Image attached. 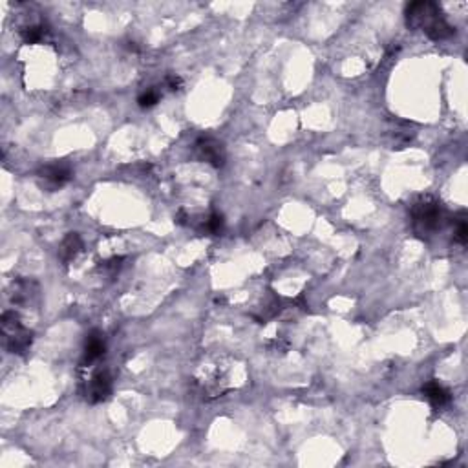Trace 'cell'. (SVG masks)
<instances>
[{
	"label": "cell",
	"mask_w": 468,
	"mask_h": 468,
	"mask_svg": "<svg viewBox=\"0 0 468 468\" xmlns=\"http://www.w3.org/2000/svg\"><path fill=\"white\" fill-rule=\"evenodd\" d=\"M410 216H412L413 229L419 236L439 231L447 221V212L442 209L441 201L433 200L430 196L421 198L410 207Z\"/></svg>",
	"instance_id": "2"
},
{
	"label": "cell",
	"mask_w": 468,
	"mask_h": 468,
	"mask_svg": "<svg viewBox=\"0 0 468 468\" xmlns=\"http://www.w3.org/2000/svg\"><path fill=\"white\" fill-rule=\"evenodd\" d=\"M160 103V92L158 90H144L141 95L138 97V104L141 106V109H152V106H156V104Z\"/></svg>",
	"instance_id": "13"
},
{
	"label": "cell",
	"mask_w": 468,
	"mask_h": 468,
	"mask_svg": "<svg viewBox=\"0 0 468 468\" xmlns=\"http://www.w3.org/2000/svg\"><path fill=\"white\" fill-rule=\"evenodd\" d=\"M106 353V342H104V335L99 330H93L86 335L84 340V353L81 366H92L95 360Z\"/></svg>",
	"instance_id": "7"
},
{
	"label": "cell",
	"mask_w": 468,
	"mask_h": 468,
	"mask_svg": "<svg viewBox=\"0 0 468 468\" xmlns=\"http://www.w3.org/2000/svg\"><path fill=\"white\" fill-rule=\"evenodd\" d=\"M39 293V286L33 280H15L11 283L10 300L15 306H30Z\"/></svg>",
	"instance_id": "8"
},
{
	"label": "cell",
	"mask_w": 468,
	"mask_h": 468,
	"mask_svg": "<svg viewBox=\"0 0 468 468\" xmlns=\"http://www.w3.org/2000/svg\"><path fill=\"white\" fill-rule=\"evenodd\" d=\"M422 393H424L428 402H430L436 410H441V408L448 406L450 401H452L450 391H448L442 384H439L438 381H428L427 384L422 386Z\"/></svg>",
	"instance_id": "9"
},
{
	"label": "cell",
	"mask_w": 468,
	"mask_h": 468,
	"mask_svg": "<svg viewBox=\"0 0 468 468\" xmlns=\"http://www.w3.org/2000/svg\"><path fill=\"white\" fill-rule=\"evenodd\" d=\"M406 24L413 30H421L432 41H444L456 33V28L450 26L442 17L441 6L436 2H412L406 6Z\"/></svg>",
	"instance_id": "1"
},
{
	"label": "cell",
	"mask_w": 468,
	"mask_h": 468,
	"mask_svg": "<svg viewBox=\"0 0 468 468\" xmlns=\"http://www.w3.org/2000/svg\"><path fill=\"white\" fill-rule=\"evenodd\" d=\"M48 31L50 30H48L46 24H30L22 30V39L26 44H37L48 35Z\"/></svg>",
	"instance_id": "11"
},
{
	"label": "cell",
	"mask_w": 468,
	"mask_h": 468,
	"mask_svg": "<svg viewBox=\"0 0 468 468\" xmlns=\"http://www.w3.org/2000/svg\"><path fill=\"white\" fill-rule=\"evenodd\" d=\"M123 260H124L123 256H113V258H110V260L101 262L99 269H101V273L109 274V277H115V274L119 273L121 265H123Z\"/></svg>",
	"instance_id": "15"
},
{
	"label": "cell",
	"mask_w": 468,
	"mask_h": 468,
	"mask_svg": "<svg viewBox=\"0 0 468 468\" xmlns=\"http://www.w3.org/2000/svg\"><path fill=\"white\" fill-rule=\"evenodd\" d=\"M0 326H2L6 350L10 353L22 355L30 350L31 342H33V333L28 328H24L15 311H6L0 319Z\"/></svg>",
	"instance_id": "3"
},
{
	"label": "cell",
	"mask_w": 468,
	"mask_h": 468,
	"mask_svg": "<svg viewBox=\"0 0 468 468\" xmlns=\"http://www.w3.org/2000/svg\"><path fill=\"white\" fill-rule=\"evenodd\" d=\"M37 178H39V183H41L42 189L53 192L59 191L61 187L72 181L73 170L68 163H50V165H44L39 169Z\"/></svg>",
	"instance_id": "4"
},
{
	"label": "cell",
	"mask_w": 468,
	"mask_h": 468,
	"mask_svg": "<svg viewBox=\"0 0 468 468\" xmlns=\"http://www.w3.org/2000/svg\"><path fill=\"white\" fill-rule=\"evenodd\" d=\"M453 240L461 245H465L468 240V225L467 218H465V212H461V216L456 220V231H453Z\"/></svg>",
	"instance_id": "14"
},
{
	"label": "cell",
	"mask_w": 468,
	"mask_h": 468,
	"mask_svg": "<svg viewBox=\"0 0 468 468\" xmlns=\"http://www.w3.org/2000/svg\"><path fill=\"white\" fill-rule=\"evenodd\" d=\"M165 84L172 90V92H176V90H180V88L183 86V81H181L180 75H167Z\"/></svg>",
	"instance_id": "16"
},
{
	"label": "cell",
	"mask_w": 468,
	"mask_h": 468,
	"mask_svg": "<svg viewBox=\"0 0 468 468\" xmlns=\"http://www.w3.org/2000/svg\"><path fill=\"white\" fill-rule=\"evenodd\" d=\"M86 399L92 404L106 401L112 393V377L106 370H97L90 377V381L86 384Z\"/></svg>",
	"instance_id": "6"
},
{
	"label": "cell",
	"mask_w": 468,
	"mask_h": 468,
	"mask_svg": "<svg viewBox=\"0 0 468 468\" xmlns=\"http://www.w3.org/2000/svg\"><path fill=\"white\" fill-rule=\"evenodd\" d=\"M194 156L203 163H209L214 169H221L225 165V147L221 141L211 135H201L196 139Z\"/></svg>",
	"instance_id": "5"
},
{
	"label": "cell",
	"mask_w": 468,
	"mask_h": 468,
	"mask_svg": "<svg viewBox=\"0 0 468 468\" xmlns=\"http://www.w3.org/2000/svg\"><path fill=\"white\" fill-rule=\"evenodd\" d=\"M81 251H83V238L79 236L77 232H68L66 238L59 245V252L57 254H59V260L66 265L72 260H75V256Z\"/></svg>",
	"instance_id": "10"
},
{
	"label": "cell",
	"mask_w": 468,
	"mask_h": 468,
	"mask_svg": "<svg viewBox=\"0 0 468 468\" xmlns=\"http://www.w3.org/2000/svg\"><path fill=\"white\" fill-rule=\"evenodd\" d=\"M223 225H225L223 216L218 214V212H212L211 216H207V220H203L200 231L207 232V234H220L223 231Z\"/></svg>",
	"instance_id": "12"
}]
</instances>
